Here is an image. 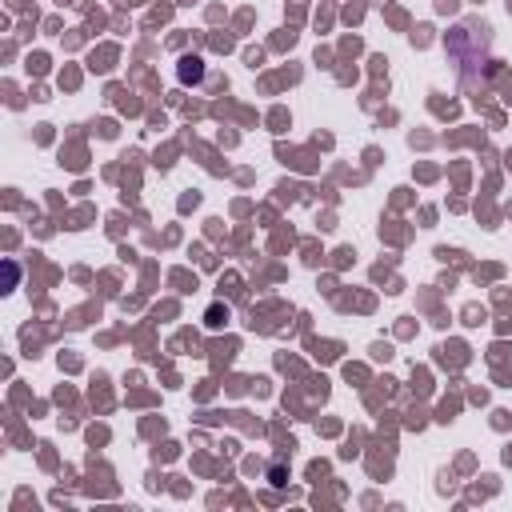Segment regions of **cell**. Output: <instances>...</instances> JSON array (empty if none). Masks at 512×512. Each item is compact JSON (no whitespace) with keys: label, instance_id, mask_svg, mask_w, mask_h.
<instances>
[{"label":"cell","instance_id":"obj_1","mask_svg":"<svg viewBox=\"0 0 512 512\" xmlns=\"http://www.w3.org/2000/svg\"><path fill=\"white\" fill-rule=\"evenodd\" d=\"M200 72H204V68H200L196 56H188V60L180 64V80H184V84H188V80H200Z\"/></svg>","mask_w":512,"mask_h":512}]
</instances>
